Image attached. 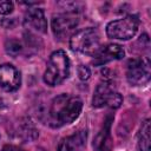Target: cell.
Listing matches in <instances>:
<instances>
[{
    "label": "cell",
    "mask_w": 151,
    "mask_h": 151,
    "mask_svg": "<svg viewBox=\"0 0 151 151\" xmlns=\"http://www.w3.org/2000/svg\"><path fill=\"white\" fill-rule=\"evenodd\" d=\"M81 109L83 101L79 97L63 93L54 97L48 107L39 113V117L48 126L59 129L73 123L80 114Z\"/></svg>",
    "instance_id": "cell-1"
},
{
    "label": "cell",
    "mask_w": 151,
    "mask_h": 151,
    "mask_svg": "<svg viewBox=\"0 0 151 151\" xmlns=\"http://www.w3.org/2000/svg\"><path fill=\"white\" fill-rule=\"evenodd\" d=\"M71 71V64L68 55L63 50L53 52L47 61L46 70L44 72V83L48 86H57L64 83Z\"/></svg>",
    "instance_id": "cell-2"
},
{
    "label": "cell",
    "mask_w": 151,
    "mask_h": 151,
    "mask_svg": "<svg viewBox=\"0 0 151 151\" xmlns=\"http://www.w3.org/2000/svg\"><path fill=\"white\" fill-rule=\"evenodd\" d=\"M70 47L73 51L86 55H96L101 47L98 29L94 27H87L73 33L70 38Z\"/></svg>",
    "instance_id": "cell-3"
},
{
    "label": "cell",
    "mask_w": 151,
    "mask_h": 151,
    "mask_svg": "<svg viewBox=\"0 0 151 151\" xmlns=\"http://www.w3.org/2000/svg\"><path fill=\"white\" fill-rule=\"evenodd\" d=\"M139 27V19L137 15H126L122 19L113 20L106 26V34L111 39L130 40L132 39Z\"/></svg>",
    "instance_id": "cell-4"
},
{
    "label": "cell",
    "mask_w": 151,
    "mask_h": 151,
    "mask_svg": "<svg viewBox=\"0 0 151 151\" xmlns=\"http://www.w3.org/2000/svg\"><path fill=\"white\" fill-rule=\"evenodd\" d=\"M151 77L150 60L147 57L130 59L126 67V80L131 86H143Z\"/></svg>",
    "instance_id": "cell-5"
},
{
    "label": "cell",
    "mask_w": 151,
    "mask_h": 151,
    "mask_svg": "<svg viewBox=\"0 0 151 151\" xmlns=\"http://www.w3.org/2000/svg\"><path fill=\"white\" fill-rule=\"evenodd\" d=\"M122 103H123L122 94L112 87V85L109 80H104L96 87L93 97H92V106L93 107L100 109V107L107 106L112 110H116V109L120 107Z\"/></svg>",
    "instance_id": "cell-6"
},
{
    "label": "cell",
    "mask_w": 151,
    "mask_h": 151,
    "mask_svg": "<svg viewBox=\"0 0 151 151\" xmlns=\"http://www.w3.org/2000/svg\"><path fill=\"white\" fill-rule=\"evenodd\" d=\"M79 25V15L77 12H63L57 13L52 17L51 26L52 32L58 40L68 38Z\"/></svg>",
    "instance_id": "cell-7"
},
{
    "label": "cell",
    "mask_w": 151,
    "mask_h": 151,
    "mask_svg": "<svg viewBox=\"0 0 151 151\" xmlns=\"http://www.w3.org/2000/svg\"><path fill=\"white\" fill-rule=\"evenodd\" d=\"M21 85L20 72L11 64L0 65V88L6 92L17 91Z\"/></svg>",
    "instance_id": "cell-8"
},
{
    "label": "cell",
    "mask_w": 151,
    "mask_h": 151,
    "mask_svg": "<svg viewBox=\"0 0 151 151\" xmlns=\"http://www.w3.org/2000/svg\"><path fill=\"white\" fill-rule=\"evenodd\" d=\"M125 57V51L123 46L118 44H107L99 48V51L93 55L92 64L94 66H103L113 60H120Z\"/></svg>",
    "instance_id": "cell-9"
},
{
    "label": "cell",
    "mask_w": 151,
    "mask_h": 151,
    "mask_svg": "<svg viewBox=\"0 0 151 151\" xmlns=\"http://www.w3.org/2000/svg\"><path fill=\"white\" fill-rule=\"evenodd\" d=\"M25 27L39 33L47 32V20L42 8H29L24 17Z\"/></svg>",
    "instance_id": "cell-10"
},
{
    "label": "cell",
    "mask_w": 151,
    "mask_h": 151,
    "mask_svg": "<svg viewBox=\"0 0 151 151\" xmlns=\"http://www.w3.org/2000/svg\"><path fill=\"white\" fill-rule=\"evenodd\" d=\"M87 140V131L79 130L71 136L63 138L58 144V151H81Z\"/></svg>",
    "instance_id": "cell-11"
},
{
    "label": "cell",
    "mask_w": 151,
    "mask_h": 151,
    "mask_svg": "<svg viewBox=\"0 0 151 151\" xmlns=\"http://www.w3.org/2000/svg\"><path fill=\"white\" fill-rule=\"evenodd\" d=\"M112 120H113V117L109 116L105 119L101 130L98 132V134L93 139V149H96V151H109L110 150V147H111L110 131H111V122Z\"/></svg>",
    "instance_id": "cell-12"
},
{
    "label": "cell",
    "mask_w": 151,
    "mask_h": 151,
    "mask_svg": "<svg viewBox=\"0 0 151 151\" xmlns=\"http://www.w3.org/2000/svg\"><path fill=\"white\" fill-rule=\"evenodd\" d=\"M15 132H17V137L26 143L33 142L39 137L38 130L35 129V126L31 122V119H28V118L20 120V123L18 124V126L15 129Z\"/></svg>",
    "instance_id": "cell-13"
},
{
    "label": "cell",
    "mask_w": 151,
    "mask_h": 151,
    "mask_svg": "<svg viewBox=\"0 0 151 151\" xmlns=\"http://www.w3.org/2000/svg\"><path fill=\"white\" fill-rule=\"evenodd\" d=\"M138 150L139 151H151L150 149V120L145 119L138 132Z\"/></svg>",
    "instance_id": "cell-14"
},
{
    "label": "cell",
    "mask_w": 151,
    "mask_h": 151,
    "mask_svg": "<svg viewBox=\"0 0 151 151\" xmlns=\"http://www.w3.org/2000/svg\"><path fill=\"white\" fill-rule=\"evenodd\" d=\"M24 48L25 47H24L22 42L20 40H18V39H14V38L7 39L6 42H5V51H6V53L8 55L13 57V58H15L19 54H21Z\"/></svg>",
    "instance_id": "cell-15"
},
{
    "label": "cell",
    "mask_w": 151,
    "mask_h": 151,
    "mask_svg": "<svg viewBox=\"0 0 151 151\" xmlns=\"http://www.w3.org/2000/svg\"><path fill=\"white\" fill-rule=\"evenodd\" d=\"M77 72H78V77L80 80L85 81V80H88L90 79V76H91V71L87 66L85 65H79L78 68H77Z\"/></svg>",
    "instance_id": "cell-16"
},
{
    "label": "cell",
    "mask_w": 151,
    "mask_h": 151,
    "mask_svg": "<svg viewBox=\"0 0 151 151\" xmlns=\"http://www.w3.org/2000/svg\"><path fill=\"white\" fill-rule=\"evenodd\" d=\"M13 2L11 1H0V14L1 15H7L13 12Z\"/></svg>",
    "instance_id": "cell-17"
},
{
    "label": "cell",
    "mask_w": 151,
    "mask_h": 151,
    "mask_svg": "<svg viewBox=\"0 0 151 151\" xmlns=\"http://www.w3.org/2000/svg\"><path fill=\"white\" fill-rule=\"evenodd\" d=\"M1 24H2V26H4L5 28H13V27L15 26L17 21H15V18H12V19H4Z\"/></svg>",
    "instance_id": "cell-18"
}]
</instances>
